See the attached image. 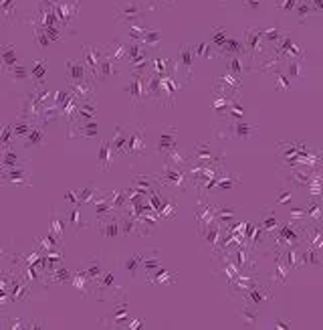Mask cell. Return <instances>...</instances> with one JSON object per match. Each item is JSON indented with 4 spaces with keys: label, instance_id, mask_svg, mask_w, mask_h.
Returning a JSON list of instances; mask_svg holds the SVG:
<instances>
[{
    "label": "cell",
    "instance_id": "cell-20",
    "mask_svg": "<svg viewBox=\"0 0 323 330\" xmlns=\"http://www.w3.org/2000/svg\"><path fill=\"white\" fill-rule=\"evenodd\" d=\"M160 41H162V32L160 30H146L140 43L148 49V51H151V49H156L160 45Z\"/></svg>",
    "mask_w": 323,
    "mask_h": 330
},
{
    "label": "cell",
    "instance_id": "cell-17",
    "mask_svg": "<svg viewBox=\"0 0 323 330\" xmlns=\"http://www.w3.org/2000/svg\"><path fill=\"white\" fill-rule=\"evenodd\" d=\"M0 57H2V65H4V71H8L12 65L19 63V57H16V51L12 45H4L2 51H0Z\"/></svg>",
    "mask_w": 323,
    "mask_h": 330
},
{
    "label": "cell",
    "instance_id": "cell-40",
    "mask_svg": "<svg viewBox=\"0 0 323 330\" xmlns=\"http://www.w3.org/2000/svg\"><path fill=\"white\" fill-rule=\"evenodd\" d=\"M0 255H2V249H0Z\"/></svg>",
    "mask_w": 323,
    "mask_h": 330
},
{
    "label": "cell",
    "instance_id": "cell-36",
    "mask_svg": "<svg viewBox=\"0 0 323 330\" xmlns=\"http://www.w3.org/2000/svg\"><path fill=\"white\" fill-rule=\"evenodd\" d=\"M289 199H291V191H287V189H285V191H281V192H279L277 205H285V203H287Z\"/></svg>",
    "mask_w": 323,
    "mask_h": 330
},
{
    "label": "cell",
    "instance_id": "cell-7",
    "mask_svg": "<svg viewBox=\"0 0 323 330\" xmlns=\"http://www.w3.org/2000/svg\"><path fill=\"white\" fill-rule=\"evenodd\" d=\"M125 91L129 93L133 104H140L144 100V75L133 73V81H129V85L125 87Z\"/></svg>",
    "mask_w": 323,
    "mask_h": 330
},
{
    "label": "cell",
    "instance_id": "cell-39",
    "mask_svg": "<svg viewBox=\"0 0 323 330\" xmlns=\"http://www.w3.org/2000/svg\"><path fill=\"white\" fill-rule=\"evenodd\" d=\"M230 71H243V67H241V63H239V59H232V65H230Z\"/></svg>",
    "mask_w": 323,
    "mask_h": 330
},
{
    "label": "cell",
    "instance_id": "cell-13",
    "mask_svg": "<svg viewBox=\"0 0 323 330\" xmlns=\"http://www.w3.org/2000/svg\"><path fill=\"white\" fill-rule=\"evenodd\" d=\"M148 279H149L151 284L170 286V284H174V279H176V277H174V274H172V272H168V270H160V268H158V270H154V272L149 274V277H148Z\"/></svg>",
    "mask_w": 323,
    "mask_h": 330
},
{
    "label": "cell",
    "instance_id": "cell-24",
    "mask_svg": "<svg viewBox=\"0 0 323 330\" xmlns=\"http://www.w3.org/2000/svg\"><path fill=\"white\" fill-rule=\"evenodd\" d=\"M194 160L196 162H212V152L208 144H196V152H194Z\"/></svg>",
    "mask_w": 323,
    "mask_h": 330
},
{
    "label": "cell",
    "instance_id": "cell-6",
    "mask_svg": "<svg viewBox=\"0 0 323 330\" xmlns=\"http://www.w3.org/2000/svg\"><path fill=\"white\" fill-rule=\"evenodd\" d=\"M263 28H248L245 32V41H243V47L247 49L248 53H263Z\"/></svg>",
    "mask_w": 323,
    "mask_h": 330
},
{
    "label": "cell",
    "instance_id": "cell-19",
    "mask_svg": "<svg viewBox=\"0 0 323 330\" xmlns=\"http://www.w3.org/2000/svg\"><path fill=\"white\" fill-rule=\"evenodd\" d=\"M83 274L95 282V279H97L101 274H103V263H101V259H99V257H91V259L87 261V270H85Z\"/></svg>",
    "mask_w": 323,
    "mask_h": 330
},
{
    "label": "cell",
    "instance_id": "cell-25",
    "mask_svg": "<svg viewBox=\"0 0 323 330\" xmlns=\"http://www.w3.org/2000/svg\"><path fill=\"white\" fill-rule=\"evenodd\" d=\"M75 130H79V132H71V138H75V136H85V138H93V136H97V124L95 122H91V124H81L79 128H75Z\"/></svg>",
    "mask_w": 323,
    "mask_h": 330
},
{
    "label": "cell",
    "instance_id": "cell-34",
    "mask_svg": "<svg viewBox=\"0 0 323 330\" xmlns=\"http://www.w3.org/2000/svg\"><path fill=\"white\" fill-rule=\"evenodd\" d=\"M224 41H226V32H224L223 28H216V30H214V37H212L214 47H223Z\"/></svg>",
    "mask_w": 323,
    "mask_h": 330
},
{
    "label": "cell",
    "instance_id": "cell-3",
    "mask_svg": "<svg viewBox=\"0 0 323 330\" xmlns=\"http://www.w3.org/2000/svg\"><path fill=\"white\" fill-rule=\"evenodd\" d=\"M228 132H224V134H220V136H228V138H234V140H248L252 138L254 134H257V130H254L252 126L245 124L243 120H236V122H230L226 126Z\"/></svg>",
    "mask_w": 323,
    "mask_h": 330
},
{
    "label": "cell",
    "instance_id": "cell-27",
    "mask_svg": "<svg viewBox=\"0 0 323 330\" xmlns=\"http://www.w3.org/2000/svg\"><path fill=\"white\" fill-rule=\"evenodd\" d=\"M283 30L281 28H271V30H263V39L269 43H279L283 39Z\"/></svg>",
    "mask_w": 323,
    "mask_h": 330
},
{
    "label": "cell",
    "instance_id": "cell-28",
    "mask_svg": "<svg viewBox=\"0 0 323 330\" xmlns=\"http://www.w3.org/2000/svg\"><path fill=\"white\" fill-rule=\"evenodd\" d=\"M50 231H53V233H55L59 239H61L63 231H65V221L57 217V213H53V223H50Z\"/></svg>",
    "mask_w": 323,
    "mask_h": 330
},
{
    "label": "cell",
    "instance_id": "cell-26",
    "mask_svg": "<svg viewBox=\"0 0 323 330\" xmlns=\"http://www.w3.org/2000/svg\"><path fill=\"white\" fill-rule=\"evenodd\" d=\"M303 65H301V59H289L287 63V77H303Z\"/></svg>",
    "mask_w": 323,
    "mask_h": 330
},
{
    "label": "cell",
    "instance_id": "cell-15",
    "mask_svg": "<svg viewBox=\"0 0 323 330\" xmlns=\"http://www.w3.org/2000/svg\"><path fill=\"white\" fill-rule=\"evenodd\" d=\"M113 154L115 152L111 150L109 142H101V146H99V166H101V170H109Z\"/></svg>",
    "mask_w": 323,
    "mask_h": 330
},
{
    "label": "cell",
    "instance_id": "cell-23",
    "mask_svg": "<svg viewBox=\"0 0 323 330\" xmlns=\"http://www.w3.org/2000/svg\"><path fill=\"white\" fill-rule=\"evenodd\" d=\"M43 142H45V130L30 128L26 134V146H43Z\"/></svg>",
    "mask_w": 323,
    "mask_h": 330
},
{
    "label": "cell",
    "instance_id": "cell-4",
    "mask_svg": "<svg viewBox=\"0 0 323 330\" xmlns=\"http://www.w3.org/2000/svg\"><path fill=\"white\" fill-rule=\"evenodd\" d=\"M146 10V4L142 2H124L117 8V21L122 23H129V21H135V19H142V14Z\"/></svg>",
    "mask_w": 323,
    "mask_h": 330
},
{
    "label": "cell",
    "instance_id": "cell-12",
    "mask_svg": "<svg viewBox=\"0 0 323 330\" xmlns=\"http://www.w3.org/2000/svg\"><path fill=\"white\" fill-rule=\"evenodd\" d=\"M99 233L103 235V237H107V239H113V237H117L120 235V221H117L115 217H109L107 221H103L99 227Z\"/></svg>",
    "mask_w": 323,
    "mask_h": 330
},
{
    "label": "cell",
    "instance_id": "cell-11",
    "mask_svg": "<svg viewBox=\"0 0 323 330\" xmlns=\"http://www.w3.org/2000/svg\"><path fill=\"white\" fill-rule=\"evenodd\" d=\"M299 259H301L303 266L321 268V249H315V247H307V251L299 253Z\"/></svg>",
    "mask_w": 323,
    "mask_h": 330
},
{
    "label": "cell",
    "instance_id": "cell-8",
    "mask_svg": "<svg viewBox=\"0 0 323 330\" xmlns=\"http://www.w3.org/2000/svg\"><path fill=\"white\" fill-rule=\"evenodd\" d=\"M174 148H176V130L174 128H168V132H164L162 138L158 140V148H156V150L166 156L170 150H174Z\"/></svg>",
    "mask_w": 323,
    "mask_h": 330
},
{
    "label": "cell",
    "instance_id": "cell-30",
    "mask_svg": "<svg viewBox=\"0 0 323 330\" xmlns=\"http://www.w3.org/2000/svg\"><path fill=\"white\" fill-rule=\"evenodd\" d=\"M45 73H47V63H45V61H37L35 65H32V77L43 79Z\"/></svg>",
    "mask_w": 323,
    "mask_h": 330
},
{
    "label": "cell",
    "instance_id": "cell-33",
    "mask_svg": "<svg viewBox=\"0 0 323 330\" xmlns=\"http://www.w3.org/2000/svg\"><path fill=\"white\" fill-rule=\"evenodd\" d=\"M12 77H14V79H26V77H28V71L23 67V65L16 63V65H12Z\"/></svg>",
    "mask_w": 323,
    "mask_h": 330
},
{
    "label": "cell",
    "instance_id": "cell-29",
    "mask_svg": "<svg viewBox=\"0 0 323 330\" xmlns=\"http://www.w3.org/2000/svg\"><path fill=\"white\" fill-rule=\"evenodd\" d=\"M135 227H138V223H135L133 219H122L120 221V233L129 235V233H133V231H135Z\"/></svg>",
    "mask_w": 323,
    "mask_h": 330
},
{
    "label": "cell",
    "instance_id": "cell-1",
    "mask_svg": "<svg viewBox=\"0 0 323 330\" xmlns=\"http://www.w3.org/2000/svg\"><path fill=\"white\" fill-rule=\"evenodd\" d=\"M144 152H146V136H144V128L140 126L138 130H131L129 132L124 154H127V156H140Z\"/></svg>",
    "mask_w": 323,
    "mask_h": 330
},
{
    "label": "cell",
    "instance_id": "cell-16",
    "mask_svg": "<svg viewBox=\"0 0 323 330\" xmlns=\"http://www.w3.org/2000/svg\"><path fill=\"white\" fill-rule=\"evenodd\" d=\"M91 282H93V279H89V277L85 275L83 272H81V274H75V275H71V284H73V286H75L79 292H83L85 296H87V294L93 290V288H91Z\"/></svg>",
    "mask_w": 323,
    "mask_h": 330
},
{
    "label": "cell",
    "instance_id": "cell-22",
    "mask_svg": "<svg viewBox=\"0 0 323 330\" xmlns=\"http://www.w3.org/2000/svg\"><path fill=\"white\" fill-rule=\"evenodd\" d=\"M142 259H144V253H133L131 257H127L125 270H127V274H129L131 277L138 275V272H140V268H142Z\"/></svg>",
    "mask_w": 323,
    "mask_h": 330
},
{
    "label": "cell",
    "instance_id": "cell-32",
    "mask_svg": "<svg viewBox=\"0 0 323 330\" xmlns=\"http://www.w3.org/2000/svg\"><path fill=\"white\" fill-rule=\"evenodd\" d=\"M277 87L287 91V89H291V81H289V77L285 73H277Z\"/></svg>",
    "mask_w": 323,
    "mask_h": 330
},
{
    "label": "cell",
    "instance_id": "cell-35",
    "mask_svg": "<svg viewBox=\"0 0 323 330\" xmlns=\"http://www.w3.org/2000/svg\"><path fill=\"white\" fill-rule=\"evenodd\" d=\"M69 221H71V225H73L75 229L87 225V223H79V209H77V207H73V209H71V213H69Z\"/></svg>",
    "mask_w": 323,
    "mask_h": 330
},
{
    "label": "cell",
    "instance_id": "cell-5",
    "mask_svg": "<svg viewBox=\"0 0 323 330\" xmlns=\"http://www.w3.org/2000/svg\"><path fill=\"white\" fill-rule=\"evenodd\" d=\"M67 77H69L71 83H79V81L89 79L91 75L87 73V67L81 59H69L67 61Z\"/></svg>",
    "mask_w": 323,
    "mask_h": 330
},
{
    "label": "cell",
    "instance_id": "cell-14",
    "mask_svg": "<svg viewBox=\"0 0 323 330\" xmlns=\"http://www.w3.org/2000/svg\"><path fill=\"white\" fill-rule=\"evenodd\" d=\"M245 296H247V300H248L250 306H259L261 302L269 300L271 294H269L265 288H247V290H245Z\"/></svg>",
    "mask_w": 323,
    "mask_h": 330
},
{
    "label": "cell",
    "instance_id": "cell-37",
    "mask_svg": "<svg viewBox=\"0 0 323 330\" xmlns=\"http://www.w3.org/2000/svg\"><path fill=\"white\" fill-rule=\"evenodd\" d=\"M275 328H283V330H289V328H291V324H289L287 320H275Z\"/></svg>",
    "mask_w": 323,
    "mask_h": 330
},
{
    "label": "cell",
    "instance_id": "cell-9",
    "mask_svg": "<svg viewBox=\"0 0 323 330\" xmlns=\"http://www.w3.org/2000/svg\"><path fill=\"white\" fill-rule=\"evenodd\" d=\"M192 59H194V51H192V47L182 45L180 61H178L176 67H178V69H184V71H186V77H190V75H192Z\"/></svg>",
    "mask_w": 323,
    "mask_h": 330
},
{
    "label": "cell",
    "instance_id": "cell-38",
    "mask_svg": "<svg viewBox=\"0 0 323 330\" xmlns=\"http://www.w3.org/2000/svg\"><path fill=\"white\" fill-rule=\"evenodd\" d=\"M243 4L247 8H259V0H243Z\"/></svg>",
    "mask_w": 323,
    "mask_h": 330
},
{
    "label": "cell",
    "instance_id": "cell-31",
    "mask_svg": "<svg viewBox=\"0 0 323 330\" xmlns=\"http://www.w3.org/2000/svg\"><path fill=\"white\" fill-rule=\"evenodd\" d=\"M299 0H277V8L281 12H291L295 6H297Z\"/></svg>",
    "mask_w": 323,
    "mask_h": 330
},
{
    "label": "cell",
    "instance_id": "cell-2",
    "mask_svg": "<svg viewBox=\"0 0 323 330\" xmlns=\"http://www.w3.org/2000/svg\"><path fill=\"white\" fill-rule=\"evenodd\" d=\"M101 59H103V51H99L97 47L87 45V47L83 49V57H81V61L85 63V67H87V73L91 75V79H95V75H97V69H99Z\"/></svg>",
    "mask_w": 323,
    "mask_h": 330
},
{
    "label": "cell",
    "instance_id": "cell-10",
    "mask_svg": "<svg viewBox=\"0 0 323 330\" xmlns=\"http://www.w3.org/2000/svg\"><path fill=\"white\" fill-rule=\"evenodd\" d=\"M127 136H129V132H125L122 126H117V128H115V136H113V142H109L111 150H113V152H117V154H124V150H125V144H127Z\"/></svg>",
    "mask_w": 323,
    "mask_h": 330
},
{
    "label": "cell",
    "instance_id": "cell-21",
    "mask_svg": "<svg viewBox=\"0 0 323 330\" xmlns=\"http://www.w3.org/2000/svg\"><path fill=\"white\" fill-rule=\"evenodd\" d=\"M236 316L243 320L245 326H254L259 322V314H257V310H254V308H243L241 312H236Z\"/></svg>",
    "mask_w": 323,
    "mask_h": 330
},
{
    "label": "cell",
    "instance_id": "cell-18",
    "mask_svg": "<svg viewBox=\"0 0 323 330\" xmlns=\"http://www.w3.org/2000/svg\"><path fill=\"white\" fill-rule=\"evenodd\" d=\"M305 237H307V247L321 249L323 237H321V229L319 227H307V229H305Z\"/></svg>",
    "mask_w": 323,
    "mask_h": 330
}]
</instances>
